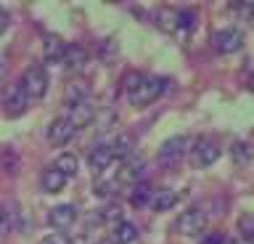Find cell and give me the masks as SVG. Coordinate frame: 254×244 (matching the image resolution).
Instances as JSON below:
<instances>
[{
	"label": "cell",
	"instance_id": "obj_19",
	"mask_svg": "<svg viewBox=\"0 0 254 244\" xmlns=\"http://www.w3.org/2000/svg\"><path fill=\"white\" fill-rule=\"evenodd\" d=\"M90 98V85L87 82H71L69 90H66V104L74 106V104H85Z\"/></svg>",
	"mask_w": 254,
	"mask_h": 244
},
{
	"label": "cell",
	"instance_id": "obj_23",
	"mask_svg": "<svg viewBox=\"0 0 254 244\" xmlns=\"http://www.w3.org/2000/svg\"><path fill=\"white\" fill-rule=\"evenodd\" d=\"M151 199H154V188L148 186V180L135 183V191H132V204L135 207H146V204H151Z\"/></svg>",
	"mask_w": 254,
	"mask_h": 244
},
{
	"label": "cell",
	"instance_id": "obj_16",
	"mask_svg": "<svg viewBox=\"0 0 254 244\" xmlns=\"http://www.w3.org/2000/svg\"><path fill=\"white\" fill-rule=\"evenodd\" d=\"M117 244H135L138 242V228H135V223H130V220H119V223L114 226V236H111Z\"/></svg>",
	"mask_w": 254,
	"mask_h": 244
},
{
	"label": "cell",
	"instance_id": "obj_2",
	"mask_svg": "<svg viewBox=\"0 0 254 244\" xmlns=\"http://www.w3.org/2000/svg\"><path fill=\"white\" fill-rule=\"evenodd\" d=\"M190 141L188 136H172L167 138L162 149H159V164L167 170V167H178L183 160H188V152H190Z\"/></svg>",
	"mask_w": 254,
	"mask_h": 244
},
{
	"label": "cell",
	"instance_id": "obj_6",
	"mask_svg": "<svg viewBox=\"0 0 254 244\" xmlns=\"http://www.w3.org/2000/svg\"><path fill=\"white\" fill-rule=\"evenodd\" d=\"M48 144L51 146H66L71 138H74V133H77V128L69 122V117L66 114H61V117H56V120L48 125Z\"/></svg>",
	"mask_w": 254,
	"mask_h": 244
},
{
	"label": "cell",
	"instance_id": "obj_24",
	"mask_svg": "<svg viewBox=\"0 0 254 244\" xmlns=\"http://www.w3.org/2000/svg\"><path fill=\"white\" fill-rule=\"evenodd\" d=\"M43 53H45V59H48V61H61L64 43L59 40V37L48 35V37H43Z\"/></svg>",
	"mask_w": 254,
	"mask_h": 244
},
{
	"label": "cell",
	"instance_id": "obj_4",
	"mask_svg": "<svg viewBox=\"0 0 254 244\" xmlns=\"http://www.w3.org/2000/svg\"><path fill=\"white\" fill-rule=\"evenodd\" d=\"M48 72L40 64H35V67H29L27 72H24V77H21V88H24V93L29 96V101H37V98H43L45 93H48Z\"/></svg>",
	"mask_w": 254,
	"mask_h": 244
},
{
	"label": "cell",
	"instance_id": "obj_9",
	"mask_svg": "<svg viewBox=\"0 0 254 244\" xmlns=\"http://www.w3.org/2000/svg\"><path fill=\"white\" fill-rule=\"evenodd\" d=\"M214 48L220 53H236L244 48V32L236 27H228V29H220L214 32Z\"/></svg>",
	"mask_w": 254,
	"mask_h": 244
},
{
	"label": "cell",
	"instance_id": "obj_33",
	"mask_svg": "<svg viewBox=\"0 0 254 244\" xmlns=\"http://www.w3.org/2000/svg\"><path fill=\"white\" fill-rule=\"evenodd\" d=\"M249 88H252V90H254V75H252V77H249Z\"/></svg>",
	"mask_w": 254,
	"mask_h": 244
},
{
	"label": "cell",
	"instance_id": "obj_3",
	"mask_svg": "<svg viewBox=\"0 0 254 244\" xmlns=\"http://www.w3.org/2000/svg\"><path fill=\"white\" fill-rule=\"evenodd\" d=\"M188 160L193 167L204 170V167H212L214 162L220 160V144L214 138H196L193 144H190V152H188Z\"/></svg>",
	"mask_w": 254,
	"mask_h": 244
},
{
	"label": "cell",
	"instance_id": "obj_32",
	"mask_svg": "<svg viewBox=\"0 0 254 244\" xmlns=\"http://www.w3.org/2000/svg\"><path fill=\"white\" fill-rule=\"evenodd\" d=\"M98 244H117V242H114V239H101Z\"/></svg>",
	"mask_w": 254,
	"mask_h": 244
},
{
	"label": "cell",
	"instance_id": "obj_30",
	"mask_svg": "<svg viewBox=\"0 0 254 244\" xmlns=\"http://www.w3.org/2000/svg\"><path fill=\"white\" fill-rule=\"evenodd\" d=\"M11 27V13L5 8H0V35H5V29Z\"/></svg>",
	"mask_w": 254,
	"mask_h": 244
},
{
	"label": "cell",
	"instance_id": "obj_21",
	"mask_svg": "<svg viewBox=\"0 0 254 244\" xmlns=\"http://www.w3.org/2000/svg\"><path fill=\"white\" fill-rule=\"evenodd\" d=\"M252 154H254V149L246 141H233V146H230V160L236 164H241V167L252 162Z\"/></svg>",
	"mask_w": 254,
	"mask_h": 244
},
{
	"label": "cell",
	"instance_id": "obj_25",
	"mask_svg": "<svg viewBox=\"0 0 254 244\" xmlns=\"http://www.w3.org/2000/svg\"><path fill=\"white\" fill-rule=\"evenodd\" d=\"M238 231H241V236H246V239H254V218L252 215L238 218Z\"/></svg>",
	"mask_w": 254,
	"mask_h": 244
},
{
	"label": "cell",
	"instance_id": "obj_10",
	"mask_svg": "<svg viewBox=\"0 0 254 244\" xmlns=\"http://www.w3.org/2000/svg\"><path fill=\"white\" fill-rule=\"evenodd\" d=\"M3 106H5V112L11 114V117H19L27 112V106H29V96L24 93V88L19 82L11 85L5 93H3Z\"/></svg>",
	"mask_w": 254,
	"mask_h": 244
},
{
	"label": "cell",
	"instance_id": "obj_27",
	"mask_svg": "<svg viewBox=\"0 0 254 244\" xmlns=\"http://www.w3.org/2000/svg\"><path fill=\"white\" fill-rule=\"evenodd\" d=\"M43 244H71V239H69L64 231H56V234H51V236H45Z\"/></svg>",
	"mask_w": 254,
	"mask_h": 244
},
{
	"label": "cell",
	"instance_id": "obj_20",
	"mask_svg": "<svg viewBox=\"0 0 254 244\" xmlns=\"http://www.w3.org/2000/svg\"><path fill=\"white\" fill-rule=\"evenodd\" d=\"M53 167L59 170L61 175H66V178H71V175H74V172H77V167H79V162H77V157H74V154L64 152V154H59V157H56Z\"/></svg>",
	"mask_w": 254,
	"mask_h": 244
},
{
	"label": "cell",
	"instance_id": "obj_18",
	"mask_svg": "<svg viewBox=\"0 0 254 244\" xmlns=\"http://www.w3.org/2000/svg\"><path fill=\"white\" fill-rule=\"evenodd\" d=\"M19 218H21V212L13 207V204H8V207L0 210V239H5L8 234L16 228V223H19Z\"/></svg>",
	"mask_w": 254,
	"mask_h": 244
},
{
	"label": "cell",
	"instance_id": "obj_12",
	"mask_svg": "<svg viewBox=\"0 0 254 244\" xmlns=\"http://www.w3.org/2000/svg\"><path fill=\"white\" fill-rule=\"evenodd\" d=\"M95 109H93V104L90 101H85V104H74V106H69V112H66V117H69V122L74 125V128L79 130V128H87V125H93L95 122Z\"/></svg>",
	"mask_w": 254,
	"mask_h": 244
},
{
	"label": "cell",
	"instance_id": "obj_31",
	"mask_svg": "<svg viewBox=\"0 0 254 244\" xmlns=\"http://www.w3.org/2000/svg\"><path fill=\"white\" fill-rule=\"evenodd\" d=\"M201 244H225V236H222V234H212V236H206Z\"/></svg>",
	"mask_w": 254,
	"mask_h": 244
},
{
	"label": "cell",
	"instance_id": "obj_29",
	"mask_svg": "<svg viewBox=\"0 0 254 244\" xmlns=\"http://www.w3.org/2000/svg\"><path fill=\"white\" fill-rule=\"evenodd\" d=\"M236 5H241L244 8V16H246V21L254 27V0H249V3H236Z\"/></svg>",
	"mask_w": 254,
	"mask_h": 244
},
{
	"label": "cell",
	"instance_id": "obj_28",
	"mask_svg": "<svg viewBox=\"0 0 254 244\" xmlns=\"http://www.w3.org/2000/svg\"><path fill=\"white\" fill-rule=\"evenodd\" d=\"M101 59H114L117 56V48H114V40H109V43H101Z\"/></svg>",
	"mask_w": 254,
	"mask_h": 244
},
{
	"label": "cell",
	"instance_id": "obj_15",
	"mask_svg": "<svg viewBox=\"0 0 254 244\" xmlns=\"http://www.w3.org/2000/svg\"><path fill=\"white\" fill-rule=\"evenodd\" d=\"M66 180H69L66 175H61V172L56 170V167H51V170L43 172V180H40V183H43V191H48V194H59V191H64Z\"/></svg>",
	"mask_w": 254,
	"mask_h": 244
},
{
	"label": "cell",
	"instance_id": "obj_22",
	"mask_svg": "<svg viewBox=\"0 0 254 244\" xmlns=\"http://www.w3.org/2000/svg\"><path fill=\"white\" fill-rule=\"evenodd\" d=\"M109 146H111V152H114L117 162L127 160V157H132V138H130V136H117Z\"/></svg>",
	"mask_w": 254,
	"mask_h": 244
},
{
	"label": "cell",
	"instance_id": "obj_1",
	"mask_svg": "<svg viewBox=\"0 0 254 244\" xmlns=\"http://www.w3.org/2000/svg\"><path fill=\"white\" fill-rule=\"evenodd\" d=\"M167 88H170V82H167L164 77L143 75L140 77V85L130 93V96H127V101H130L132 106H148V104H154L159 96H164Z\"/></svg>",
	"mask_w": 254,
	"mask_h": 244
},
{
	"label": "cell",
	"instance_id": "obj_13",
	"mask_svg": "<svg viewBox=\"0 0 254 244\" xmlns=\"http://www.w3.org/2000/svg\"><path fill=\"white\" fill-rule=\"evenodd\" d=\"M111 164H117V157H114V152H111V146L109 144L95 146L93 154H90V167L95 172H103V170H109Z\"/></svg>",
	"mask_w": 254,
	"mask_h": 244
},
{
	"label": "cell",
	"instance_id": "obj_7",
	"mask_svg": "<svg viewBox=\"0 0 254 244\" xmlns=\"http://www.w3.org/2000/svg\"><path fill=\"white\" fill-rule=\"evenodd\" d=\"M95 194L103 196V199H109V196H117L119 191H122V180H119L117 175V164H111L109 170H103L95 175Z\"/></svg>",
	"mask_w": 254,
	"mask_h": 244
},
{
	"label": "cell",
	"instance_id": "obj_5",
	"mask_svg": "<svg viewBox=\"0 0 254 244\" xmlns=\"http://www.w3.org/2000/svg\"><path fill=\"white\" fill-rule=\"evenodd\" d=\"M209 223V218H206V210L204 207H190L186 210L183 215L178 218V231L183 236H198L206 228Z\"/></svg>",
	"mask_w": 254,
	"mask_h": 244
},
{
	"label": "cell",
	"instance_id": "obj_26",
	"mask_svg": "<svg viewBox=\"0 0 254 244\" xmlns=\"http://www.w3.org/2000/svg\"><path fill=\"white\" fill-rule=\"evenodd\" d=\"M140 72H127L125 75V80H122V88H125V93H127V96H130V93L135 90V88H138V85H140Z\"/></svg>",
	"mask_w": 254,
	"mask_h": 244
},
{
	"label": "cell",
	"instance_id": "obj_14",
	"mask_svg": "<svg viewBox=\"0 0 254 244\" xmlns=\"http://www.w3.org/2000/svg\"><path fill=\"white\" fill-rule=\"evenodd\" d=\"M156 27L164 29V32H178V29H180V11L159 8L156 11Z\"/></svg>",
	"mask_w": 254,
	"mask_h": 244
},
{
	"label": "cell",
	"instance_id": "obj_11",
	"mask_svg": "<svg viewBox=\"0 0 254 244\" xmlns=\"http://www.w3.org/2000/svg\"><path fill=\"white\" fill-rule=\"evenodd\" d=\"M48 223H51L56 231L66 234L69 228L77 223V210L71 207V204H56V207L48 212Z\"/></svg>",
	"mask_w": 254,
	"mask_h": 244
},
{
	"label": "cell",
	"instance_id": "obj_17",
	"mask_svg": "<svg viewBox=\"0 0 254 244\" xmlns=\"http://www.w3.org/2000/svg\"><path fill=\"white\" fill-rule=\"evenodd\" d=\"M175 204H178V194H175L172 188H159V191H154V199H151V210L167 212L170 207H175Z\"/></svg>",
	"mask_w": 254,
	"mask_h": 244
},
{
	"label": "cell",
	"instance_id": "obj_8",
	"mask_svg": "<svg viewBox=\"0 0 254 244\" xmlns=\"http://www.w3.org/2000/svg\"><path fill=\"white\" fill-rule=\"evenodd\" d=\"M87 61H90V56H87V51L82 48V45H77V43L64 45L61 64H64L66 72H82V69L87 67Z\"/></svg>",
	"mask_w": 254,
	"mask_h": 244
}]
</instances>
